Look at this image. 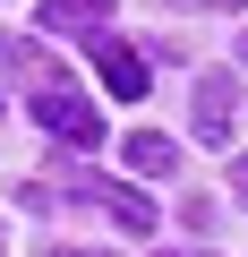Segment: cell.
<instances>
[{
  "instance_id": "277c9868",
  "label": "cell",
  "mask_w": 248,
  "mask_h": 257,
  "mask_svg": "<svg viewBox=\"0 0 248 257\" xmlns=\"http://www.w3.org/2000/svg\"><path fill=\"white\" fill-rule=\"evenodd\" d=\"M111 26V0H43V35H94Z\"/></svg>"
},
{
  "instance_id": "52a82bcc",
  "label": "cell",
  "mask_w": 248,
  "mask_h": 257,
  "mask_svg": "<svg viewBox=\"0 0 248 257\" xmlns=\"http://www.w3.org/2000/svg\"><path fill=\"white\" fill-rule=\"evenodd\" d=\"M94 197L111 206V223H120V231H154V206H146L137 189H94Z\"/></svg>"
},
{
  "instance_id": "30bf717a",
  "label": "cell",
  "mask_w": 248,
  "mask_h": 257,
  "mask_svg": "<svg viewBox=\"0 0 248 257\" xmlns=\"http://www.w3.org/2000/svg\"><path fill=\"white\" fill-rule=\"evenodd\" d=\"M52 257H111V248H77V240H69V248H52Z\"/></svg>"
},
{
  "instance_id": "5b68a950",
  "label": "cell",
  "mask_w": 248,
  "mask_h": 257,
  "mask_svg": "<svg viewBox=\"0 0 248 257\" xmlns=\"http://www.w3.org/2000/svg\"><path fill=\"white\" fill-rule=\"evenodd\" d=\"M120 163H129V172H171L180 146L163 138V128H137V138H120Z\"/></svg>"
},
{
  "instance_id": "8992f818",
  "label": "cell",
  "mask_w": 248,
  "mask_h": 257,
  "mask_svg": "<svg viewBox=\"0 0 248 257\" xmlns=\"http://www.w3.org/2000/svg\"><path fill=\"white\" fill-rule=\"evenodd\" d=\"M0 69H9V77H26L35 94H52V86H60V77H52V60H35L18 35H0Z\"/></svg>"
},
{
  "instance_id": "3957f363",
  "label": "cell",
  "mask_w": 248,
  "mask_h": 257,
  "mask_svg": "<svg viewBox=\"0 0 248 257\" xmlns=\"http://www.w3.org/2000/svg\"><path fill=\"white\" fill-rule=\"evenodd\" d=\"M231 103H239V77H231V69L197 77V138H205V146H222V138H231Z\"/></svg>"
},
{
  "instance_id": "8fae6325",
  "label": "cell",
  "mask_w": 248,
  "mask_h": 257,
  "mask_svg": "<svg viewBox=\"0 0 248 257\" xmlns=\"http://www.w3.org/2000/svg\"><path fill=\"white\" fill-rule=\"evenodd\" d=\"M239 69H248V35H239Z\"/></svg>"
},
{
  "instance_id": "ba28073f",
  "label": "cell",
  "mask_w": 248,
  "mask_h": 257,
  "mask_svg": "<svg viewBox=\"0 0 248 257\" xmlns=\"http://www.w3.org/2000/svg\"><path fill=\"white\" fill-rule=\"evenodd\" d=\"M231 189H239V206H248V155H239V163H231Z\"/></svg>"
},
{
  "instance_id": "7a4b0ae2",
  "label": "cell",
  "mask_w": 248,
  "mask_h": 257,
  "mask_svg": "<svg viewBox=\"0 0 248 257\" xmlns=\"http://www.w3.org/2000/svg\"><path fill=\"white\" fill-rule=\"evenodd\" d=\"M86 52H94V69H103V86H111L120 103H137V94H146V60H137L129 43H120V35H94Z\"/></svg>"
},
{
  "instance_id": "9c48e42d",
  "label": "cell",
  "mask_w": 248,
  "mask_h": 257,
  "mask_svg": "<svg viewBox=\"0 0 248 257\" xmlns=\"http://www.w3.org/2000/svg\"><path fill=\"white\" fill-rule=\"evenodd\" d=\"M180 9H248V0H180Z\"/></svg>"
},
{
  "instance_id": "6da1fadb",
  "label": "cell",
  "mask_w": 248,
  "mask_h": 257,
  "mask_svg": "<svg viewBox=\"0 0 248 257\" xmlns=\"http://www.w3.org/2000/svg\"><path fill=\"white\" fill-rule=\"evenodd\" d=\"M35 120L52 128L60 146H103V111H94L77 86H52V94H35Z\"/></svg>"
}]
</instances>
